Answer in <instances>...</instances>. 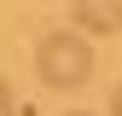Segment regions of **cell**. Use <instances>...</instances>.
Listing matches in <instances>:
<instances>
[{"label": "cell", "mask_w": 122, "mask_h": 116, "mask_svg": "<svg viewBox=\"0 0 122 116\" xmlns=\"http://www.w3.org/2000/svg\"><path fill=\"white\" fill-rule=\"evenodd\" d=\"M93 47H87V35H76V29H52V35H41L35 47V70L47 87H81L93 76Z\"/></svg>", "instance_id": "6da1fadb"}, {"label": "cell", "mask_w": 122, "mask_h": 116, "mask_svg": "<svg viewBox=\"0 0 122 116\" xmlns=\"http://www.w3.org/2000/svg\"><path fill=\"white\" fill-rule=\"evenodd\" d=\"M122 29V0H87L76 6V35H116Z\"/></svg>", "instance_id": "7a4b0ae2"}, {"label": "cell", "mask_w": 122, "mask_h": 116, "mask_svg": "<svg viewBox=\"0 0 122 116\" xmlns=\"http://www.w3.org/2000/svg\"><path fill=\"white\" fill-rule=\"evenodd\" d=\"M0 116H18V99H12V87L0 81Z\"/></svg>", "instance_id": "3957f363"}, {"label": "cell", "mask_w": 122, "mask_h": 116, "mask_svg": "<svg viewBox=\"0 0 122 116\" xmlns=\"http://www.w3.org/2000/svg\"><path fill=\"white\" fill-rule=\"evenodd\" d=\"M111 116H122V87H116V93H111Z\"/></svg>", "instance_id": "277c9868"}, {"label": "cell", "mask_w": 122, "mask_h": 116, "mask_svg": "<svg viewBox=\"0 0 122 116\" xmlns=\"http://www.w3.org/2000/svg\"><path fill=\"white\" fill-rule=\"evenodd\" d=\"M70 116H87V110H70Z\"/></svg>", "instance_id": "5b68a950"}]
</instances>
